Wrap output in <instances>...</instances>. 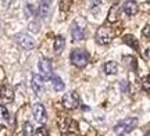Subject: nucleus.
Listing matches in <instances>:
<instances>
[{
    "instance_id": "obj_1",
    "label": "nucleus",
    "mask_w": 150,
    "mask_h": 136,
    "mask_svg": "<svg viewBox=\"0 0 150 136\" xmlns=\"http://www.w3.org/2000/svg\"><path fill=\"white\" fill-rule=\"evenodd\" d=\"M136 125H138V118H125V120L120 121L117 125L114 126V135L115 136L127 135V133L134 131Z\"/></svg>"
},
{
    "instance_id": "obj_2",
    "label": "nucleus",
    "mask_w": 150,
    "mask_h": 136,
    "mask_svg": "<svg viewBox=\"0 0 150 136\" xmlns=\"http://www.w3.org/2000/svg\"><path fill=\"white\" fill-rule=\"evenodd\" d=\"M95 39H96V42L99 44H108L114 39V31L107 27L99 28L96 35H95Z\"/></svg>"
},
{
    "instance_id": "obj_3",
    "label": "nucleus",
    "mask_w": 150,
    "mask_h": 136,
    "mask_svg": "<svg viewBox=\"0 0 150 136\" xmlns=\"http://www.w3.org/2000/svg\"><path fill=\"white\" fill-rule=\"evenodd\" d=\"M71 63L76 67H85L88 64V61H89V56L86 53L85 50L82 49H74L71 51Z\"/></svg>"
},
{
    "instance_id": "obj_4",
    "label": "nucleus",
    "mask_w": 150,
    "mask_h": 136,
    "mask_svg": "<svg viewBox=\"0 0 150 136\" xmlns=\"http://www.w3.org/2000/svg\"><path fill=\"white\" fill-rule=\"evenodd\" d=\"M38 67H39V71H40V76L42 79H52L53 78V67H52V63L47 58H40L39 63H38Z\"/></svg>"
},
{
    "instance_id": "obj_5",
    "label": "nucleus",
    "mask_w": 150,
    "mask_h": 136,
    "mask_svg": "<svg viewBox=\"0 0 150 136\" xmlns=\"http://www.w3.org/2000/svg\"><path fill=\"white\" fill-rule=\"evenodd\" d=\"M17 43L21 46L24 50H32L35 47V40L28 33H17L16 35Z\"/></svg>"
},
{
    "instance_id": "obj_6",
    "label": "nucleus",
    "mask_w": 150,
    "mask_h": 136,
    "mask_svg": "<svg viewBox=\"0 0 150 136\" xmlns=\"http://www.w3.org/2000/svg\"><path fill=\"white\" fill-rule=\"evenodd\" d=\"M63 104H64L65 109H68V110L76 109V107L79 106V96H78V93L74 92V90H72V92H68L64 97H63Z\"/></svg>"
},
{
    "instance_id": "obj_7",
    "label": "nucleus",
    "mask_w": 150,
    "mask_h": 136,
    "mask_svg": "<svg viewBox=\"0 0 150 136\" xmlns=\"http://www.w3.org/2000/svg\"><path fill=\"white\" fill-rule=\"evenodd\" d=\"M31 86H32V90L35 92L36 96H43V93H45V85H43V79L42 76L39 75V74H35L32 75V81H31Z\"/></svg>"
},
{
    "instance_id": "obj_8",
    "label": "nucleus",
    "mask_w": 150,
    "mask_h": 136,
    "mask_svg": "<svg viewBox=\"0 0 150 136\" xmlns=\"http://www.w3.org/2000/svg\"><path fill=\"white\" fill-rule=\"evenodd\" d=\"M32 113H33L35 120H36L39 124H45V122H46L47 114H46V109H45V106H43V104H40V103L33 104Z\"/></svg>"
},
{
    "instance_id": "obj_9",
    "label": "nucleus",
    "mask_w": 150,
    "mask_h": 136,
    "mask_svg": "<svg viewBox=\"0 0 150 136\" xmlns=\"http://www.w3.org/2000/svg\"><path fill=\"white\" fill-rule=\"evenodd\" d=\"M71 36H72V40L74 42H78V40H82L85 38V29L83 27H81L78 22L75 21L71 27Z\"/></svg>"
},
{
    "instance_id": "obj_10",
    "label": "nucleus",
    "mask_w": 150,
    "mask_h": 136,
    "mask_svg": "<svg viewBox=\"0 0 150 136\" xmlns=\"http://www.w3.org/2000/svg\"><path fill=\"white\" fill-rule=\"evenodd\" d=\"M121 17V6L120 4H114L108 11V17L107 21L108 22H115L118 21V18Z\"/></svg>"
},
{
    "instance_id": "obj_11",
    "label": "nucleus",
    "mask_w": 150,
    "mask_h": 136,
    "mask_svg": "<svg viewBox=\"0 0 150 136\" xmlns=\"http://www.w3.org/2000/svg\"><path fill=\"white\" fill-rule=\"evenodd\" d=\"M40 7H38V16H40L42 18H47L50 11H52V3L50 1H40L39 3Z\"/></svg>"
},
{
    "instance_id": "obj_12",
    "label": "nucleus",
    "mask_w": 150,
    "mask_h": 136,
    "mask_svg": "<svg viewBox=\"0 0 150 136\" xmlns=\"http://www.w3.org/2000/svg\"><path fill=\"white\" fill-rule=\"evenodd\" d=\"M0 97L3 99V101H6V103H10V101H13V99H14L13 89H11L10 86L0 87Z\"/></svg>"
},
{
    "instance_id": "obj_13",
    "label": "nucleus",
    "mask_w": 150,
    "mask_h": 136,
    "mask_svg": "<svg viewBox=\"0 0 150 136\" xmlns=\"http://www.w3.org/2000/svg\"><path fill=\"white\" fill-rule=\"evenodd\" d=\"M122 10L125 11V14L127 16H135L136 13H138V4L135 3V1H125L122 4Z\"/></svg>"
},
{
    "instance_id": "obj_14",
    "label": "nucleus",
    "mask_w": 150,
    "mask_h": 136,
    "mask_svg": "<svg viewBox=\"0 0 150 136\" xmlns=\"http://www.w3.org/2000/svg\"><path fill=\"white\" fill-rule=\"evenodd\" d=\"M104 72L107 74V75H115L118 72V66L115 61H107L106 64H104Z\"/></svg>"
},
{
    "instance_id": "obj_15",
    "label": "nucleus",
    "mask_w": 150,
    "mask_h": 136,
    "mask_svg": "<svg viewBox=\"0 0 150 136\" xmlns=\"http://www.w3.org/2000/svg\"><path fill=\"white\" fill-rule=\"evenodd\" d=\"M52 82H53V89L56 90V92H61V90H64L65 83L63 82V79H61L59 75H54L53 78H52Z\"/></svg>"
},
{
    "instance_id": "obj_16",
    "label": "nucleus",
    "mask_w": 150,
    "mask_h": 136,
    "mask_svg": "<svg viewBox=\"0 0 150 136\" xmlns=\"http://www.w3.org/2000/svg\"><path fill=\"white\" fill-rule=\"evenodd\" d=\"M65 46V40L63 36H56V39H54V51L56 53H60V51H63V49H64Z\"/></svg>"
},
{
    "instance_id": "obj_17",
    "label": "nucleus",
    "mask_w": 150,
    "mask_h": 136,
    "mask_svg": "<svg viewBox=\"0 0 150 136\" xmlns=\"http://www.w3.org/2000/svg\"><path fill=\"white\" fill-rule=\"evenodd\" d=\"M25 13L28 17H36L38 16V7L35 6V3H28L25 6Z\"/></svg>"
},
{
    "instance_id": "obj_18",
    "label": "nucleus",
    "mask_w": 150,
    "mask_h": 136,
    "mask_svg": "<svg viewBox=\"0 0 150 136\" xmlns=\"http://www.w3.org/2000/svg\"><path fill=\"white\" fill-rule=\"evenodd\" d=\"M8 118H10V114H8L7 109H6V107H3V106H0V124L6 122Z\"/></svg>"
},
{
    "instance_id": "obj_19",
    "label": "nucleus",
    "mask_w": 150,
    "mask_h": 136,
    "mask_svg": "<svg viewBox=\"0 0 150 136\" xmlns=\"http://www.w3.org/2000/svg\"><path fill=\"white\" fill-rule=\"evenodd\" d=\"M33 135V126L31 122L24 124V136H32Z\"/></svg>"
},
{
    "instance_id": "obj_20",
    "label": "nucleus",
    "mask_w": 150,
    "mask_h": 136,
    "mask_svg": "<svg viewBox=\"0 0 150 136\" xmlns=\"http://www.w3.org/2000/svg\"><path fill=\"white\" fill-rule=\"evenodd\" d=\"M125 43L129 44V46H134V49H136V47H138V44H136V39H135L134 36H131V35L125 36Z\"/></svg>"
},
{
    "instance_id": "obj_21",
    "label": "nucleus",
    "mask_w": 150,
    "mask_h": 136,
    "mask_svg": "<svg viewBox=\"0 0 150 136\" xmlns=\"http://www.w3.org/2000/svg\"><path fill=\"white\" fill-rule=\"evenodd\" d=\"M36 136H47V132H46V129L43 126H40V128L36 129Z\"/></svg>"
},
{
    "instance_id": "obj_22",
    "label": "nucleus",
    "mask_w": 150,
    "mask_h": 136,
    "mask_svg": "<svg viewBox=\"0 0 150 136\" xmlns=\"http://www.w3.org/2000/svg\"><path fill=\"white\" fill-rule=\"evenodd\" d=\"M149 29H150V25H149V24H146L145 29H143V35H145V38H146V39H149V38H150V32H149Z\"/></svg>"
},
{
    "instance_id": "obj_23",
    "label": "nucleus",
    "mask_w": 150,
    "mask_h": 136,
    "mask_svg": "<svg viewBox=\"0 0 150 136\" xmlns=\"http://www.w3.org/2000/svg\"><path fill=\"white\" fill-rule=\"evenodd\" d=\"M120 87L122 89V92H127V90H128V82H127V81L120 82Z\"/></svg>"
},
{
    "instance_id": "obj_24",
    "label": "nucleus",
    "mask_w": 150,
    "mask_h": 136,
    "mask_svg": "<svg viewBox=\"0 0 150 136\" xmlns=\"http://www.w3.org/2000/svg\"><path fill=\"white\" fill-rule=\"evenodd\" d=\"M143 86H145L146 92H149V76H145V79H143Z\"/></svg>"
},
{
    "instance_id": "obj_25",
    "label": "nucleus",
    "mask_w": 150,
    "mask_h": 136,
    "mask_svg": "<svg viewBox=\"0 0 150 136\" xmlns=\"http://www.w3.org/2000/svg\"><path fill=\"white\" fill-rule=\"evenodd\" d=\"M82 110H83V111H89L91 107H88V106H82Z\"/></svg>"
},
{
    "instance_id": "obj_26",
    "label": "nucleus",
    "mask_w": 150,
    "mask_h": 136,
    "mask_svg": "<svg viewBox=\"0 0 150 136\" xmlns=\"http://www.w3.org/2000/svg\"><path fill=\"white\" fill-rule=\"evenodd\" d=\"M145 136H150V132H149V131H146V133H145Z\"/></svg>"
}]
</instances>
